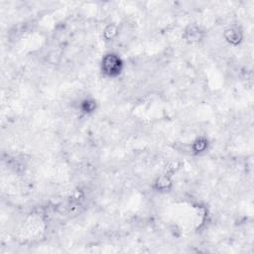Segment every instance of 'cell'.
<instances>
[{"instance_id":"6da1fadb","label":"cell","mask_w":254,"mask_h":254,"mask_svg":"<svg viewBox=\"0 0 254 254\" xmlns=\"http://www.w3.org/2000/svg\"><path fill=\"white\" fill-rule=\"evenodd\" d=\"M98 70L103 78L115 80L121 77L126 70L125 59L115 50H106L99 59Z\"/></svg>"},{"instance_id":"7a4b0ae2","label":"cell","mask_w":254,"mask_h":254,"mask_svg":"<svg viewBox=\"0 0 254 254\" xmlns=\"http://www.w3.org/2000/svg\"><path fill=\"white\" fill-rule=\"evenodd\" d=\"M174 187H175L174 176L165 172L157 175L151 183L152 190L158 193L171 192L174 190Z\"/></svg>"},{"instance_id":"3957f363","label":"cell","mask_w":254,"mask_h":254,"mask_svg":"<svg viewBox=\"0 0 254 254\" xmlns=\"http://www.w3.org/2000/svg\"><path fill=\"white\" fill-rule=\"evenodd\" d=\"M211 147V141L207 135L200 134L195 136L190 143V151L192 156L206 154Z\"/></svg>"}]
</instances>
